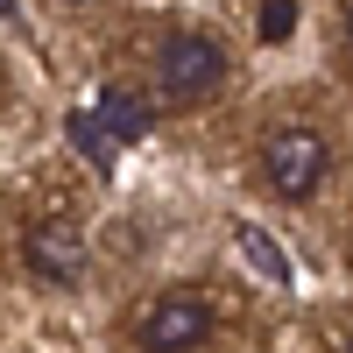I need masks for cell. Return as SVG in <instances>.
Here are the masks:
<instances>
[{"label":"cell","instance_id":"cell-2","mask_svg":"<svg viewBox=\"0 0 353 353\" xmlns=\"http://www.w3.org/2000/svg\"><path fill=\"white\" fill-rule=\"evenodd\" d=\"M219 78H226V50H219V36H205V28H176V36H163V50H156V92H163L170 106L212 99Z\"/></svg>","mask_w":353,"mask_h":353},{"label":"cell","instance_id":"cell-5","mask_svg":"<svg viewBox=\"0 0 353 353\" xmlns=\"http://www.w3.org/2000/svg\"><path fill=\"white\" fill-rule=\"evenodd\" d=\"M92 113L106 121V134H113V141H141V134L156 128V106L141 99V92H128V85H106Z\"/></svg>","mask_w":353,"mask_h":353},{"label":"cell","instance_id":"cell-12","mask_svg":"<svg viewBox=\"0 0 353 353\" xmlns=\"http://www.w3.org/2000/svg\"><path fill=\"white\" fill-rule=\"evenodd\" d=\"M346 353H353V346H346Z\"/></svg>","mask_w":353,"mask_h":353},{"label":"cell","instance_id":"cell-1","mask_svg":"<svg viewBox=\"0 0 353 353\" xmlns=\"http://www.w3.org/2000/svg\"><path fill=\"white\" fill-rule=\"evenodd\" d=\"M325 170H332V149H325L318 128L283 121V128L261 134V184H269L283 205H304L318 184H325Z\"/></svg>","mask_w":353,"mask_h":353},{"label":"cell","instance_id":"cell-4","mask_svg":"<svg viewBox=\"0 0 353 353\" xmlns=\"http://www.w3.org/2000/svg\"><path fill=\"white\" fill-rule=\"evenodd\" d=\"M21 261H28V276L50 283V290H71L85 276V261H92V248H85V233L71 219H36L21 233Z\"/></svg>","mask_w":353,"mask_h":353},{"label":"cell","instance_id":"cell-9","mask_svg":"<svg viewBox=\"0 0 353 353\" xmlns=\"http://www.w3.org/2000/svg\"><path fill=\"white\" fill-rule=\"evenodd\" d=\"M346 43H353V8H346Z\"/></svg>","mask_w":353,"mask_h":353},{"label":"cell","instance_id":"cell-11","mask_svg":"<svg viewBox=\"0 0 353 353\" xmlns=\"http://www.w3.org/2000/svg\"><path fill=\"white\" fill-rule=\"evenodd\" d=\"M0 78H8V64H0Z\"/></svg>","mask_w":353,"mask_h":353},{"label":"cell","instance_id":"cell-10","mask_svg":"<svg viewBox=\"0 0 353 353\" xmlns=\"http://www.w3.org/2000/svg\"><path fill=\"white\" fill-rule=\"evenodd\" d=\"M64 8H92V0H64Z\"/></svg>","mask_w":353,"mask_h":353},{"label":"cell","instance_id":"cell-3","mask_svg":"<svg viewBox=\"0 0 353 353\" xmlns=\"http://www.w3.org/2000/svg\"><path fill=\"white\" fill-rule=\"evenodd\" d=\"M205 332H212V297H205V290H163V297L141 311L134 346L141 353H198Z\"/></svg>","mask_w":353,"mask_h":353},{"label":"cell","instance_id":"cell-8","mask_svg":"<svg viewBox=\"0 0 353 353\" xmlns=\"http://www.w3.org/2000/svg\"><path fill=\"white\" fill-rule=\"evenodd\" d=\"M297 28V0H261V43H290Z\"/></svg>","mask_w":353,"mask_h":353},{"label":"cell","instance_id":"cell-7","mask_svg":"<svg viewBox=\"0 0 353 353\" xmlns=\"http://www.w3.org/2000/svg\"><path fill=\"white\" fill-rule=\"evenodd\" d=\"M241 248H248V261H254V269L269 276V283H290V261L276 254V241H269L261 226H241Z\"/></svg>","mask_w":353,"mask_h":353},{"label":"cell","instance_id":"cell-6","mask_svg":"<svg viewBox=\"0 0 353 353\" xmlns=\"http://www.w3.org/2000/svg\"><path fill=\"white\" fill-rule=\"evenodd\" d=\"M64 134H71V149L85 156V163H92L99 176H113V134H106V121H99V113H71V121H64Z\"/></svg>","mask_w":353,"mask_h":353}]
</instances>
